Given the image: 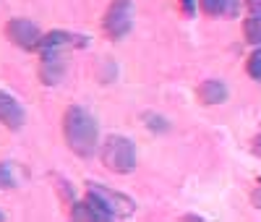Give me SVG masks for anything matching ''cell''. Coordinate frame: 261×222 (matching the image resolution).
Here are the masks:
<instances>
[{
    "mask_svg": "<svg viewBox=\"0 0 261 222\" xmlns=\"http://www.w3.org/2000/svg\"><path fill=\"white\" fill-rule=\"evenodd\" d=\"M86 196H89L97 207H102L113 219H118V217H130V214L136 212V202H134V199L125 196V193H120V191L107 188V186H102V183H86Z\"/></svg>",
    "mask_w": 261,
    "mask_h": 222,
    "instance_id": "3",
    "label": "cell"
},
{
    "mask_svg": "<svg viewBox=\"0 0 261 222\" xmlns=\"http://www.w3.org/2000/svg\"><path fill=\"white\" fill-rule=\"evenodd\" d=\"M180 8H183V13L188 18H193L196 16V8H199V0H180Z\"/></svg>",
    "mask_w": 261,
    "mask_h": 222,
    "instance_id": "16",
    "label": "cell"
},
{
    "mask_svg": "<svg viewBox=\"0 0 261 222\" xmlns=\"http://www.w3.org/2000/svg\"><path fill=\"white\" fill-rule=\"evenodd\" d=\"M251 11H261V0H246Z\"/></svg>",
    "mask_w": 261,
    "mask_h": 222,
    "instance_id": "19",
    "label": "cell"
},
{
    "mask_svg": "<svg viewBox=\"0 0 261 222\" xmlns=\"http://www.w3.org/2000/svg\"><path fill=\"white\" fill-rule=\"evenodd\" d=\"M199 100L204 105H222L227 100V84L220 79H206L199 86Z\"/></svg>",
    "mask_w": 261,
    "mask_h": 222,
    "instance_id": "10",
    "label": "cell"
},
{
    "mask_svg": "<svg viewBox=\"0 0 261 222\" xmlns=\"http://www.w3.org/2000/svg\"><path fill=\"white\" fill-rule=\"evenodd\" d=\"M246 71H248V76L251 79H256V81H261V44L248 55V60H246Z\"/></svg>",
    "mask_w": 261,
    "mask_h": 222,
    "instance_id": "13",
    "label": "cell"
},
{
    "mask_svg": "<svg viewBox=\"0 0 261 222\" xmlns=\"http://www.w3.org/2000/svg\"><path fill=\"white\" fill-rule=\"evenodd\" d=\"M6 34L8 39L21 50H39V39L42 32L37 24H32L29 18H11L6 24Z\"/></svg>",
    "mask_w": 261,
    "mask_h": 222,
    "instance_id": "5",
    "label": "cell"
},
{
    "mask_svg": "<svg viewBox=\"0 0 261 222\" xmlns=\"http://www.w3.org/2000/svg\"><path fill=\"white\" fill-rule=\"evenodd\" d=\"M251 152L256 154V157H261V133H258V136H253V141H251Z\"/></svg>",
    "mask_w": 261,
    "mask_h": 222,
    "instance_id": "18",
    "label": "cell"
},
{
    "mask_svg": "<svg viewBox=\"0 0 261 222\" xmlns=\"http://www.w3.org/2000/svg\"><path fill=\"white\" fill-rule=\"evenodd\" d=\"M144 123H146L149 131H157V133H165V131L170 128L167 118H162V115H157V113H144Z\"/></svg>",
    "mask_w": 261,
    "mask_h": 222,
    "instance_id": "14",
    "label": "cell"
},
{
    "mask_svg": "<svg viewBox=\"0 0 261 222\" xmlns=\"http://www.w3.org/2000/svg\"><path fill=\"white\" fill-rule=\"evenodd\" d=\"M0 123L11 131H21L27 123V113L21 107V102L13 94L3 92V89H0Z\"/></svg>",
    "mask_w": 261,
    "mask_h": 222,
    "instance_id": "8",
    "label": "cell"
},
{
    "mask_svg": "<svg viewBox=\"0 0 261 222\" xmlns=\"http://www.w3.org/2000/svg\"><path fill=\"white\" fill-rule=\"evenodd\" d=\"M134 3L130 0H113L105 11V18H102V29L110 39H123L130 29H134Z\"/></svg>",
    "mask_w": 261,
    "mask_h": 222,
    "instance_id": "4",
    "label": "cell"
},
{
    "mask_svg": "<svg viewBox=\"0 0 261 222\" xmlns=\"http://www.w3.org/2000/svg\"><path fill=\"white\" fill-rule=\"evenodd\" d=\"M16 186V175H13V167L8 162H0V191L6 188H13Z\"/></svg>",
    "mask_w": 261,
    "mask_h": 222,
    "instance_id": "15",
    "label": "cell"
},
{
    "mask_svg": "<svg viewBox=\"0 0 261 222\" xmlns=\"http://www.w3.org/2000/svg\"><path fill=\"white\" fill-rule=\"evenodd\" d=\"M3 219H6V214H3V212H0V222H3Z\"/></svg>",
    "mask_w": 261,
    "mask_h": 222,
    "instance_id": "21",
    "label": "cell"
},
{
    "mask_svg": "<svg viewBox=\"0 0 261 222\" xmlns=\"http://www.w3.org/2000/svg\"><path fill=\"white\" fill-rule=\"evenodd\" d=\"M63 136L65 144L79 157H94L99 149V126L89 110L71 105L63 115Z\"/></svg>",
    "mask_w": 261,
    "mask_h": 222,
    "instance_id": "1",
    "label": "cell"
},
{
    "mask_svg": "<svg viewBox=\"0 0 261 222\" xmlns=\"http://www.w3.org/2000/svg\"><path fill=\"white\" fill-rule=\"evenodd\" d=\"M183 219H188V222H201V219H204V217H199V214H186V217H183Z\"/></svg>",
    "mask_w": 261,
    "mask_h": 222,
    "instance_id": "20",
    "label": "cell"
},
{
    "mask_svg": "<svg viewBox=\"0 0 261 222\" xmlns=\"http://www.w3.org/2000/svg\"><path fill=\"white\" fill-rule=\"evenodd\" d=\"M89 37L76 34V32H65V29H53L47 34H42L39 39V53L42 50H73V47H86Z\"/></svg>",
    "mask_w": 261,
    "mask_h": 222,
    "instance_id": "6",
    "label": "cell"
},
{
    "mask_svg": "<svg viewBox=\"0 0 261 222\" xmlns=\"http://www.w3.org/2000/svg\"><path fill=\"white\" fill-rule=\"evenodd\" d=\"M199 8L206 16H227L235 18L241 11V0H199Z\"/></svg>",
    "mask_w": 261,
    "mask_h": 222,
    "instance_id": "11",
    "label": "cell"
},
{
    "mask_svg": "<svg viewBox=\"0 0 261 222\" xmlns=\"http://www.w3.org/2000/svg\"><path fill=\"white\" fill-rule=\"evenodd\" d=\"M99 157L107 170H113L118 175H128L136 170V144L125 136L113 133V136H107L99 144Z\"/></svg>",
    "mask_w": 261,
    "mask_h": 222,
    "instance_id": "2",
    "label": "cell"
},
{
    "mask_svg": "<svg viewBox=\"0 0 261 222\" xmlns=\"http://www.w3.org/2000/svg\"><path fill=\"white\" fill-rule=\"evenodd\" d=\"M63 76H65V55H63V50H42L39 81L45 86H55V84H60Z\"/></svg>",
    "mask_w": 261,
    "mask_h": 222,
    "instance_id": "7",
    "label": "cell"
},
{
    "mask_svg": "<svg viewBox=\"0 0 261 222\" xmlns=\"http://www.w3.org/2000/svg\"><path fill=\"white\" fill-rule=\"evenodd\" d=\"M251 202H253V207L256 209H261V181H258V186L253 188V193H251Z\"/></svg>",
    "mask_w": 261,
    "mask_h": 222,
    "instance_id": "17",
    "label": "cell"
},
{
    "mask_svg": "<svg viewBox=\"0 0 261 222\" xmlns=\"http://www.w3.org/2000/svg\"><path fill=\"white\" fill-rule=\"evenodd\" d=\"M71 217L73 219H84V222H107V219H113L102 207H97L89 196H86L84 202H76L71 207Z\"/></svg>",
    "mask_w": 261,
    "mask_h": 222,
    "instance_id": "9",
    "label": "cell"
},
{
    "mask_svg": "<svg viewBox=\"0 0 261 222\" xmlns=\"http://www.w3.org/2000/svg\"><path fill=\"white\" fill-rule=\"evenodd\" d=\"M243 34L248 44H261V11H253L246 21H243Z\"/></svg>",
    "mask_w": 261,
    "mask_h": 222,
    "instance_id": "12",
    "label": "cell"
}]
</instances>
